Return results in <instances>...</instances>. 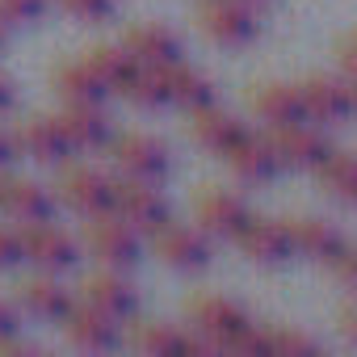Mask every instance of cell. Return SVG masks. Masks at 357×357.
I'll use <instances>...</instances> for the list:
<instances>
[{
    "label": "cell",
    "instance_id": "obj_1",
    "mask_svg": "<svg viewBox=\"0 0 357 357\" xmlns=\"http://www.w3.org/2000/svg\"><path fill=\"white\" fill-rule=\"evenodd\" d=\"M17 240H22V261H30L38 273H68L76 261H80V240L59 227L55 219H43V223H26L17 227Z\"/></svg>",
    "mask_w": 357,
    "mask_h": 357
},
{
    "label": "cell",
    "instance_id": "obj_2",
    "mask_svg": "<svg viewBox=\"0 0 357 357\" xmlns=\"http://www.w3.org/2000/svg\"><path fill=\"white\" fill-rule=\"evenodd\" d=\"M55 202L68 206L76 219H97V215H109L114 206V181L93 168V164H63V176L55 185Z\"/></svg>",
    "mask_w": 357,
    "mask_h": 357
},
{
    "label": "cell",
    "instance_id": "obj_3",
    "mask_svg": "<svg viewBox=\"0 0 357 357\" xmlns=\"http://www.w3.org/2000/svg\"><path fill=\"white\" fill-rule=\"evenodd\" d=\"M84 248L101 269H135L143 257V240L130 223H122L118 215H97L84 219Z\"/></svg>",
    "mask_w": 357,
    "mask_h": 357
},
{
    "label": "cell",
    "instance_id": "obj_4",
    "mask_svg": "<svg viewBox=\"0 0 357 357\" xmlns=\"http://www.w3.org/2000/svg\"><path fill=\"white\" fill-rule=\"evenodd\" d=\"M269 135V147L278 155L282 168H298V172H311L319 168L336 143H332V130L319 126V122H294V126H278V130H265Z\"/></svg>",
    "mask_w": 357,
    "mask_h": 357
},
{
    "label": "cell",
    "instance_id": "obj_5",
    "mask_svg": "<svg viewBox=\"0 0 357 357\" xmlns=\"http://www.w3.org/2000/svg\"><path fill=\"white\" fill-rule=\"evenodd\" d=\"M109 215H118L122 223H130L139 236H155L168 219H172V206L168 198L160 194V185L151 181H114V206Z\"/></svg>",
    "mask_w": 357,
    "mask_h": 357
},
{
    "label": "cell",
    "instance_id": "obj_6",
    "mask_svg": "<svg viewBox=\"0 0 357 357\" xmlns=\"http://www.w3.org/2000/svg\"><path fill=\"white\" fill-rule=\"evenodd\" d=\"M198 30L227 51H240L257 38V13L244 0H202L198 5Z\"/></svg>",
    "mask_w": 357,
    "mask_h": 357
},
{
    "label": "cell",
    "instance_id": "obj_7",
    "mask_svg": "<svg viewBox=\"0 0 357 357\" xmlns=\"http://www.w3.org/2000/svg\"><path fill=\"white\" fill-rule=\"evenodd\" d=\"M105 147H109L114 164L122 168V176H130V181H151V185H164V176H168V168H172L168 147H164L155 135H139V130H130V135L109 139Z\"/></svg>",
    "mask_w": 357,
    "mask_h": 357
},
{
    "label": "cell",
    "instance_id": "obj_8",
    "mask_svg": "<svg viewBox=\"0 0 357 357\" xmlns=\"http://www.w3.org/2000/svg\"><path fill=\"white\" fill-rule=\"evenodd\" d=\"M155 257L168 265V269H181V273H202L206 265H211V257H215V248H211V236L194 223H164L155 236Z\"/></svg>",
    "mask_w": 357,
    "mask_h": 357
},
{
    "label": "cell",
    "instance_id": "obj_9",
    "mask_svg": "<svg viewBox=\"0 0 357 357\" xmlns=\"http://www.w3.org/2000/svg\"><path fill=\"white\" fill-rule=\"evenodd\" d=\"M298 97H303L307 122H319L328 130H340L353 118V84L340 76H307L298 84Z\"/></svg>",
    "mask_w": 357,
    "mask_h": 357
},
{
    "label": "cell",
    "instance_id": "obj_10",
    "mask_svg": "<svg viewBox=\"0 0 357 357\" xmlns=\"http://www.w3.org/2000/svg\"><path fill=\"white\" fill-rule=\"evenodd\" d=\"M244 324H252V315L236 298H223V294H198V298H190V328L202 340H211L215 349H223Z\"/></svg>",
    "mask_w": 357,
    "mask_h": 357
},
{
    "label": "cell",
    "instance_id": "obj_11",
    "mask_svg": "<svg viewBox=\"0 0 357 357\" xmlns=\"http://www.w3.org/2000/svg\"><path fill=\"white\" fill-rule=\"evenodd\" d=\"M59 202L55 190H47L43 181H30V176H0V215L9 223L26 227V223H43L55 219Z\"/></svg>",
    "mask_w": 357,
    "mask_h": 357
},
{
    "label": "cell",
    "instance_id": "obj_12",
    "mask_svg": "<svg viewBox=\"0 0 357 357\" xmlns=\"http://www.w3.org/2000/svg\"><path fill=\"white\" fill-rule=\"evenodd\" d=\"M59 324H63L68 344L80 349V353H114V349L122 344V324L109 319V315H101V311L89 307V303H72Z\"/></svg>",
    "mask_w": 357,
    "mask_h": 357
},
{
    "label": "cell",
    "instance_id": "obj_13",
    "mask_svg": "<svg viewBox=\"0 0 357 357\" xmlns=\"http://www.w3.org/2000/svg\"><path fill=\"white\" fill-rule=\"evenodd\" d=\"M130 344L147 357H194V353H215L211 340H202L194 328L168 324V319H151V324H135Z\"/></svg>",
    "mask_w": 357,
    "mask_h": 357
},
{
    "label": "cell",
    "instance_id": "obj_14",
    "mask_svg": "<svg viewBox=\"0 0 357 357\" xmlns=\"http://www.w3.org/2000/svg\"><path fill=\"white\" fill-rule=\"evenodd\" d=\"M248 202L236 194V190H202L198 202H194V223L211 236V240H236L240 227L248 223Z\"/></svg>",
    "mask_w": 357,
    "mask_h": 357
},
{
    "label": "cell",
    "instance_id": "obj_15",
    "mask_svg": "<svg viewBox=\"0 0 357 357\" xmlns=\"http://www.w3.org/2000/svg\"><path fill=\"white\" fill-rule=\"evenodd\" d=\"M252 265H286L294 257V244H290V223L286 219H257L248 215V223L240 227V236L231 240Z\"/></svg>",
    "mask_w": 357,
    "mask_h": 357
},
{
    "label": "cell",
    "instance_id": "obj_16",
    "mask_svg": "<svg viewBox=\"0 0 357 357\" xmlns=\"http://www.w3.org/2000/svg\"><path fill=\"white\" fill-rule=\"evenodd\" d=\"M13 147H17L22 155H30L34 164H47V168H63V164L76 155V151L68 147V139H63L59 122H55V118H47V114L26 118V122L17 126V135H13Z\"/></svg>",
    "mask_w": 357,
    "mask_h": 357
},
{
    "label": "cell",
    "instance_id": "obj_17",
    "mask_svg": "<svg viewBox=\"0 0 357 357\" xmlns=\"http://www.w3.org/2000/svg\"><path fill=\"white\" fill-rule=\"evenodd\" d=\"M80 303L97 307L101 315H109V319H118V324H126V319L139 311V294H135V286L122 278V269H101V273L84 278Z\"/></svg>",
    "mask_w": 357,
    "mask_h": 357
},
{
    "label": "cell",
    "instance_id": "obj_18",
    "mask_svg": "<svg viewBox=\"0 0 357 357\" xmlns=\"http://www.w3.org/2000/svg\"><path fill=\"white\" fill-rule=\"evenodd\" d=\"M122 47L130 51V59L139 68H172L176 59H181V38H176V30L160 26V22H143V26H130L122 34Z\"/></svg>",
    "mask_w": 357,
    "mask_h": 357
},
{
    "label": "cell",
    "instance_id": "obj_19",
    "mask_svg": "<svg viewBox=\"0 0 357 357\" xmlns=\"http://www.w3.org/2000/svg\"><path fill=\"white\" fill-rule=\"evenodd\" d=\"M223 160H227L231 176L244 181V185H269L273 176L282 172V164H278V155L269 147V135H252V130L231 151H223Z\"/></svg>",
    "mask_w": 357,
    "mask_h": 357
},
{
    "label": "cell",
    "instance_id": "obj_20",
    "mask_svg": "<svg viewBox=\"0 0 357 357\" xmlns=\"http://www.w3.org/2000/svg\"><path fill=\"white\" fill-rule=\"evenodd\" d=\"M55 122H59V130H63V139H68V147L76 155L80 151H101L114 139L109 118H105V105H63L55 114Z\"/></svg>",
    "mask_w": 357,
    "mask_h": 357
},
{
    "label": "cell",
    "instance_id": "obj_21",
    "mask_svg": "<svg viewBox=\"0 0 357 357\" xmlns=\"http://www.w3.org/2000/svg\"><path fill=\"white\" fill-rule=\"evenodd\" d=\"M190 135H194V143H198L202 151L223 155V151H231V147L248 135V126H244L236 114L219 109V101H215V105H206V109H194V114H190Z\"/></svg>",
    "mask_w": 357,
    "mask_h": 357
},
{
    "label": "cell",
    "instance_id": "obj_22",
    "mask_svg": "<svg viewBox=\"0 0 357 357\" xmlns=\"http://www.w3.org/2000/svg\"><path fill=\"white\" fill-rule=\"evenodd\" d=\"M252 114L265 122V130H278V126L307 122V109H303L298 84H286V80L257 84V93H252Z\"/></svg>",
    "mask_w": 357,
    "mask_h": 357
},
{
    "label": "cell",
    "instance_id": "obj_23",
    "mask_svg": "<svg viewBox=\"0 0 357 357\" xmlns=\"http://www.w3.org/2000/svg\"><path fill=\"white\" fill-rule=\"evenodd\" d=\"M290 244H294V252H298V257L319 261V265H328L336 252H344V248H349L344 231H340L336 223H328V219H315V215L290 219Z\"/></svg>",
    "mask_w": 357,
    "mask_h": 357
},
{
    "label": "cell",
    "instance_id": "obj_24",
    "mask_svg": "<svg viewBox=\"0 0 357 357\" xmlns=\"http://www.w3.org/2000/svg\"><path fill=\"white\" fill-rule=\"evenodd\" d=\"M13 303H17L26 315L43 319V324H59L76 298H72V290H63V286L55 282V273H38V278H26V282L17 286V298H13Z\"/></svg>",
    "mask_w": 357,
    "mask_h": 357
},
{
    "label": "cell",
    "instance_id": "obj_25",
    "mask_svg": "<svg viewBox=\"0 0 357 357\" xmlns=\"http://www.w3.org/2000/svg\"><path fill=\"white\" fill-rule=\"evenodd\" d=\"M168 105L185 109V114L215 105V80H211L206 72L190 68L185 59H176V63L168 68Z\"/></svg>",
    "mask_w": 357,
    "mask_h": 357
},
{
    "label": "cell",
    "instance_id": "obj_26",
    "mask_svg": "<svg viewBox=\"0 0 357 357\" xmlns=\"http://www.w3.org/2000/svg\"><path fill=\"white\" fill-rule=\"evenodd\" d=\"M84 68L105 84L109 97L122 93V89L130 84V76L139 72V63L130 59V51H126L122 43H118V47H114V43H97V47H89V51H84Z\"/></svg>",
    "mask_w": 357,
    "mask_h": 357
},
{
    "label": "cell",
    "instance_id": "obj_27",
    "mask_svg": "<svg viewBox=\"0 0 357 357\" xmlns=\"http://www.w3.org/2000/svg\"><path fill=\"white\" fill-rule=\"evenodd\" d=\"M55 93L63 97V105H105L109 101L105 84L84 68V59H68L55 68Z\"/></svg>",
    "mask_w": 357,
    "mask_h": 357
},
{
    "label": "cell",
    "instance_id": "obj_28",
    "mask_svg": "<svg viewBox=\"0 0 357 357\" xmlns=\"http://www.w3.org/2000/svg\"><path fill=\"white\" fill-rule=\"evenodd\" d=\"M315 176H319V190L332 198V202H340V206H357V164H353V155L349 151H332L319 168H311Z\"/></svg>",
    "mask_w": 357,
    "mask_h": 357
},
{
    "label": "cell",
    "instance_id": "obj_29",
    "mask_svg": "<svg viewBox=\"0 0 357 357\" xmlns=\"http://www.w3.org/2000/svg\"><path fill=\"white\" fill-rule=\"evenodd\" d=\"M122 97H126L135 109H143V114L164 109V105H168V68H139V72L130 76V84L122 89Z\"/></svg>",
    "mask_w": 357,
    "mask_h": 357
},
{
    "label": "cell",
    "instance_id": "obj_30",
    "mask_svg": "<svg viewBox=\"0 0 357 357\" xmlns=\"http://www.w3.org/2000/svg\"><path fill=\"white\" fill-rule=\"evenodd\" d=\"M319 344L303 328H269V357H315Z\"/></svg>",
    "mask_w": 357,
    "mask_h": 357
},
{
    "label": "cell",
    "instance_id": "obj_31",
    "mask_svg": "<svg viewBox=\"0 0 357 357\" xmlns=\"http://www.w3.org/2000/svg\"><path fill=\"white\" fill-rule=\"evenodd\" d=\"M55 5L72 22H84V26H109L118 17V0H55Z\"/></svg>",
    "mask_w": 357,
    "mask_h": 357
},
{
    "label": "cell",
    "instance_id": "obj_32",
    "mask_svg": "<svg viewBox=\"0 0 357 357\" xmlns=\"http://www.w3.org/2000/svg\"><path fill=\"white\" fill-rule=\"evenodd\" d=\"M51 0H0V26H34L43 22Z\"/></svg>",
    "mask_w": 357,
    "mask_h": 357
},
{
    "label": "cell",
    "instance_id": "obj_33",
    "mask_svg": "<svg viewBox=\"0 0 357 357\" xmlns=\"http://www.w3.org/2000/svg\"><path fill=\"white\" fill-rule=\"evenodd\" d=\"M227 353H240V357H269V328H257V324H244L227 344Z\"/></svg>",
    "mask_w": 357,
    "mask_h": 357
},
{
    "label": "cell",
    "instance_id": "obj_34",
    "mask_svg": "<svg viewBox=\"0 0 357 357\" xmlns=\"http://www.w3.org/2000/svg\"><path fill=\"white\" fill-rule=\"evenodd\" d=\"M22 265V240H17V227L0 223V269H13Z\"/></svg>",
    "mask_w": 357,
    "mask_h": 357
},
{
    "label": "cell",
    "instance_id": "obj_35",
    "mask_svg": "<svg viewBox=\"0 0 357 357\" xmlns=\"http://www.w3.org/2000/svg\"><path fill=\"white\" fill-rule=\"evenodd\" d=\"M336 63H340V80L357 84V38H353V34L340 38V47H336Z\"/></svg>",
    "mask_w": 357,
    "mask_h": 357
},
{
    "label": "cell",
    "instance_id": "obj_36",
    "mask_svg": "<svg viewBox=\"0 0 357 357\" xmlns=\"http://www.w3.org/2000/svg\"><path fill=\"white\" fill-rule=\"evenodd\" d=\"M38 353V344L34 340H26L22 336V328L17 332H9V336H0V357H34Z\"/></svg>",
    "mask_w": 357,
    "mask_h": 357
},
{
    "label": "cell",
    "instance_id": "obj_37",
    "mask_svg": "<svg viewBox=\"0 0 357 357\" xmlns=\"http://www.w3.org/2000/svg\"><path fill=\"white\" fill-rule=\"evenodd\" d=\"M17 328H22V307H17L13 298L0 294V336H9V332H17Z\"/></svg>",
    "mask_w": 357,
    "mask_h": 357
},
{
    "label": "cell",
    "instance_id": "obj_38",
    "mask_svg": "<svg viewBox=\"0 0 357 357\" xmlns=\"http://www.w3.org/2000/svg\"><path fill=\"white\" fill-rule=\"evenodd\" d=\"M340 336L344 340H357V307H353V298L340 307Z\"/></svg>",
    "mask_w": 357,
    "mask_h": 357
},
{
    "label": "cell",
    "instance_id": "obj_39",
    "mask_svg": "<svg viewBox=\"0 0 357 357\" xmlns=\"http://www.w3.org/2000/svg\"><path fill=\"white\" fill-rule=\"evenodd\" d=\"M13 101H17V89H13V80H9L5 72H0V114H9Z\"/></svg>",
    "mask_w": 357,
    "mask_h": 357
},
{
    "label": "cell",
    "instance_id": "obj_40",
    "mask_svg": "<svg viewBox=\"0 0 357 357\" xmlns=\"http://www.w3.org/2000/svg\"><path fill=\"white\" fill-rule=\"evenodd\" d=\"M13 155H17V147H13V139H9L5 130H0V168H5V164H9Z\"/></svg>",
    "mask_w": 357,
    "mask_h": 357
},
{
    "label": "cell",
    "instance_id": "obj_41",
    "mask_svg": "<svg viewBox=\"0 0 357 357\" xmlns=\"http://www.w3.org/2000/svg\"><path fill=\"white\" fill-rule=\"evenodd\" d=\"M0 51H5V26H0Z\"/></svg>",
    "mask_w": 357,
    "mask_h": 357
},
{
    "label": "cell",
    "instance_id": "obj_42",
    "mask_svg": "<svg viewBox=\"0 0 357 357\" xmlns=\"http://www.w3.org/2000/svg\"><path fill=\"white\" fill-rule=\"evenodd\" d=\"M244 5H265V0H244Z\"/></svg>",
    "mask_w": 357,
    "mask_h": 357
}]
</instances>
